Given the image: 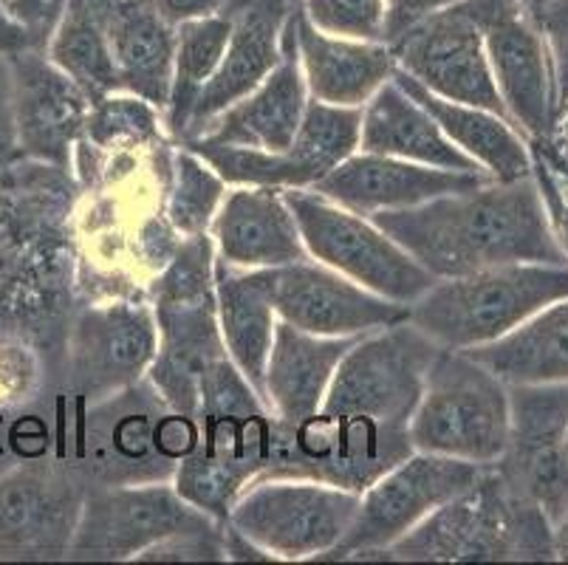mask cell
I'll return each mask as SVG.
<instances>
[{"instance_id": "4fadbf2b", "label": "cell", "mask_w": 568, "mask_h": 565, "mask_svg": "<svg viewBox=\"0 0 568 565\" xmlns=\"http://www.w3.org/2000/svg\"><path fill=\"white\" fill-rule=\"evenodd\" d=\"M410 453V430L317 411L292 427L275 418L272 458L263 478H314L363 495Z\"/></svg>"}, {"instance_id": "9a60e30c", "label": "cell", "mask_w": 568, "mask_h": 565, "mask_svg": "<svg viewBox=\"0 0 568 565\" xmlns=\"http://www.w3.org/2000/svg\"><path fill=\"white\" fill-rule=\"evenodd\" d=\"M88 484L60 455L0 470V559H65Z\"/></svg>"}, {"instance_id": "5bb4252c", "label": "cell", "mask_w": 568, "mask_h": 565, "mask_svg": "<svg viewBox=\"0 0 568 565\" xmlns=\"http://www.w3.org/2000/svg\"><path fill=\"white\" fill-rule=\"evenodd\" d=\"M484 466L413 450L359 497L348 535L323 559H390L387 548L427 515L475 484Z\"/></svg>"}, {"instance_id": "d590c367", "label": "cell", "mask_w": 568, "mask_h": 565, "mask_svg": "<svg viewBox=\"0 0 568 565\" xmlns=\"http://www.w3.org/2000/svg\"><path fill=\"white\" fill-rule=\"evenodd\" d=\"M297 7L325 34L385 43L387 0H301Z\"/></svg>"}, {"instance_id": "cb8c5ba5", "label": "cell", "mask_w": 568, "mask_h": 565, "mask_svg": "<svg viewBox=\"0 0 568 565\" xmlns=\"http://www.w3.org/2000/svg\"><path fill=\"white\" fill-rule=\"evenodd\" d=\"M215 258L237 269H281L308 261L301 226L283 190L235 186L210 224Z\"/></svg>"}, {"instance_id": "8d00e7d4", "label": "cell", "mask_w": 568, "mask_h": 565, "mask_svg": "<svg viewBox=\"0 0 568 565\" xmlns=\"http://www.w3.org/2000/svg\"><path fill=\"white\" fill-rule=\"evenodd\" d=\"M224 526L226 523L210 521L204 526L182 528L139 554L136 559L139 563H224Z\"/></svg>"}, {"instance_id": "7a4b0ae2", "label": "cell", "mask_w": 568, "mask_h": 565, "mask_svg": "<svg viewBox=\"0 0 568 565\" xmlns=\"http://www.w3.org/2000/svg\"><path fill=\"white\" fill-rule=\"evenodd\" d=\"M374 221L436 280L509 263L568 266L535 175L484 181L410 210L379 212Z\"/></svg>"}, {"instance_id": "4316f807", "label": "cell", "mask_w": 568, "mask_h": 565, "mask_svg": "<svg viewBox=\"0 0 568 565\" xmlns=\"http://www.w3.org/2000/svg\"><path fill=\"white\" fill-rule=\"evenodd\" d=\"M356 340L308 334L277 320L275 340L263 371V402L272 416L286 427L314 416L323 407L334 371Z\"/></svg>"}, {"instance_id": "60d3db41", "label": "cell", "mask_w": 568, "mask_h": 565, "mask_svg": "<svg viewBox=\"0 0 568 565\" xmlns=\"http://www.w3.org/2000/svg\"><path fill=\"white\" fill-rule=\"evenodd\" d=\"M462 0H387L385 18V43H394L410 26L422 23L430 14L456 7Z\"/></svg>"}, {"instance_id": "7bdbcfd3", "label": "cell", "mask_w": 568, "mask_h": 565, "mask_svg": "<svg viewBox=\"0 0 568 565\" xmlns=\"http://www.w3.org/2000/svg\"><path fill=\"white\" fill-rule=\"evenodd\" d=\"M531 150H537L540 155H546L551 164L568 170V93L557 102L555 113V128H551L549 139H544L540 144H531Z\"/></svg>"}, {"instance_id": "bcb514c9", "label": "cell", "mask_w": 568, "mask_h": 565, "mask_svg": "<svg viewBox=\"0 0 568 565\" xmlns=\"http://www.w3.org/2000/svg\"><path fill=\"white\" fill-rule=\"evenodd\" d=\"M555 559L568 563V512L555 523Z\"/></svg>"}, {"instance_id": "816d5d0a", "label": "cell", "mask_w": 568, "mask_h": 565, "mask_svg": "<svg viewBox=\"0 0 568 565\" xmlns=\"http://www.w3.org/2000/svg\"><path fill=\"white\" fill-rule=\"evenodd\" d=\"M535 153H537V150H535ZM560 170H562V168H560ZM566 173H568V170H566Z\"/></svg>"}, {"instance_id": "681fc988", "label": "cell", "mask_w": 568, "mask_h": 565, "mask_svg": "<svg viewBox=\"0 0 568 565\" xmlns=\"http://www.w3.org/2000/svg\"><path fill=\"white\" fill-rule=\"evenodd\" d=\"M566 450H568V433H566Z\"/></svg>"}, {"instance_id": "d6a6232c", "label": "cell", "mask_w": 568, "mask_h": 565, "mask_svg": "<svg viewBox=\"0 0 568 565\" xmlns=\"http://www.w3.org/2000/svg\"><path fill=\"white\" fill-rule=\"evenodd\" d=\"M122 0H65L63 18L51 34L45 54L63 69L88 100L116 91L111 57V23Z\"/></svg>"}, {"instance_id": "484cf974", "label": "cell", "mask_w": 568, "mask_h": 565, "mask_svg": "<svg viewBox=\"0 0 568 565\" xmlns=\"http://www.w3.org/2000/svg\"><path fill=\"white\" fill-rule=\"evenodd\" d=\"M308 100L312 97H308L306 80H303L292 34V46H288L281 65L255 91H250L246 97L232 102L213 122H206L204 131L195 139H190V142L277 153V150L292 144L294 133H297V128L303 122Z\"/></svg>"}, {"instance_id": "6da1fadb", "label": "cell", "mask_w": 568, "mask_h": 565, "mask_svg": "<svg viewBox=\"0 0 568 565\" xmlns=\"http://www.w3.org/2000/svg\"><path fill=\"white\" fill-rule=\"evenodd\" d=\"M77 181L34 159L0 168V345L43 356L63 393L65 342L82 303Z\"/></svg>"}, {"instance_id": "277c9868", "label": "cell", "mask_w": 568, "mask_h": 565, "mask_svg": "<svg viewBox=\"0 0 568 565\" xmlns=\"http://www.w3.org/2000/svg\"><path fill=\"white\" fill-rule=\"evenodd\" d=\"M387 554L399 563H540L555 559V526L489 464L469 490L438 506Z\"/></svg>"}, {"instance_id": "e575fe53", "label": "cell", "mask_w": 568, "mask_h": 565, "mask_svg": "<svg viewBox=\"0 0 568 565\" xmlns=\"http://www.w3.org/2000/svg\"><path fill=\"white\" fill-rule=\"evenodd\" d=\"M226 195V181L195 150L175 144L168 218L182 238L206 235Z\"/></svg>"}, {"instance_id": "8fae6325", "label": "cell", "mask_w": 568, "mask_h": 565, "mask_svg": "<svg viewBox=\"0 0 568 565\" xmlns=\"http://www.w3.org/2000/svg\"><path fill=\"white\" fill-rule=\"evenodd\" d=\"M359 497L314 478H261L241 492L226 523L272 559H323L348 535Z\"/></svg>"}, {"instance_id": "836d02e7", "label": "cell", "mask_w": 568, "mask_h": 565, "mask_svg": "<svg viewBox=\"0 0 568 565\" xmlns=\"http://www.w3.org/2000/svg\"><path fill=\"white\" fill-rule=\"evenodd\" d=\"M230 29V14L187 20V23L175 26L173 85H170L168 108H164V128L175 144H182V139L187 137L195 102L206 82L219 71Z\"/></svg>"}, {"instance_id": "2e32d148", "label": "cell", "mask_w": 568, "mask_h": 565, "mask_svg": "<svg viewBox=\"0 0 568 565\" xmlns=\"http://www.w3.org/2000/svg\"><path fill=\"white\" fill-rule=\"evenodd\" d=\"M215 521L187 504L173 481L122 486H88L80 521L65 559L122 563L156 546L182 528ZM221 523V521H219Z\"/></svg>"}, {"instance_id": "b9f144b4", "label": "cell", "mask_w": 568, "mask_h": 565, "mask_svg": "<svg viewBox=\"0 0 568 565\" xmlns=\"http://www.w3.org/2000/svg\"><path fill=\"white\" fill-rule=\"evenodd\" d=\"M159 12L173 26H182L187 20L215 18V14H230L241 0H153Z\"/></svg>"}, {"instance_id": "e0dca14e", "label": "cell", "mask_w": 568, "mask_h": 565, "mask_svg": "<svg viewBox=\"0 0 568 565\" xmlns=\"http://www.w3.org/2000/svg\"><path fill=\"white\" fill-rule=\"evenodd\" d=\"M359 128L363 108H337L308 100L292 144L277 153L201 142H190L184 148L195 150L226 184L312 190L323 175L359 150Z\"/></svg>"}, {"instance_id": "52a82bcc", "label": "cell", "mask_w": 568, "mask_h": 565, "mask_svg": "<svg viewBox=\"0 0 568 565\" xmlns=\"http://www.w3.org/2000/svg\"><path fill=\"white\" fill-rule=\"evenodd\" d=\"M407 430L418 453L495 464L509 447V385L467 351L438 349Z\"/></svg>"}, {"instance_id": "ab89813d", "label": "cell", "mask_w": 568, "mask_h": 565, "mask_svg": "<svg viewBox=\"0 0 568 565\" xmlns=\"http://www.w3.org/2000/svg\"><path fill=\"white\" fill-rule=\"evenodd\" d=\"M0 7L32 34L40 49H45L57 23L63 18L65 0H0Z\"/></svg>"}, {"instance_id": "5b68a950", "label": "cell", "mask_w": 568, "mask_h": 565, "mask_svg": "<svg viewBox=\"0 0 568 565\" xmlns=\"http://www.w3.org/2000/svg\"><path fill=\"white\" fill-rule=\"evenodd\" d=\"M148 303L159 329V351L148 371L170 411L195 418L199 382L224 349L215 314V246L206 235L182 238L168 266L151 280Z\"/></svg>"}, {"instance_id": "d6986e66", "label": "cell", "mask_w": 568, "mask_h": 565, "mask_svg": "<svg viewBox=\"0 0 568 565\" xmlns=\"http://www.w3.org/2000/svg\"><path fill=\"white\" fill-rule=\"evenodd\" d=\"M387 46L394 51L396 65L442 100L506 117L489 69L484 31L464 0L410 26Z\"/></svg>"}, {"instance_id": "ffe728a7", "label": "cell", "mask_w": 568, "mask_h": 565, "mask_svg": "<svg viewBox=\"0 0 568 565\" xmlns=\"http://www.w3.org/2000/svg\"><path fill=\"white\" fill-rule=\"evenodd\" d=\"M266 286L277 320L317 336H365L410 320V305L368 292L317 261L266 269Z\"/></svg>"}, {"instance_id": "4dcf8cb0", "label": "cell", "mask_w": 568, "mask_h": 565, "mask_svg": "<svg viewBox=\"0 0 568 565\" xmlns=\"http://www.w3.org/2000/svg\"><path fill=\"white\" fill-rule=\"evenodd\" d=\"M215 314L232 365L263 398V371L277 329L266 269H237L215 258Z\"/></svg>"}, {"instance_id": "f35d334b", "label": "cell", "mask_w": 568, "mask_h": 565, "mask_svg": "<svg viewBox=\"0 0 568 565\" xmlns=\"http://www.w3.org/2000/svg\"><path fill=\"white\" fill-rule=\"evenodd\" d=\"M531 20L549 46L551 69H555V93L557 102H560L568 93V0H549L537 12H531Z\"/></svg>"}, {"instance_id": "30bf717a", "label": "cell", "mask_w": 568, "mask_h": 565, "mask_svg": "<svg viewBox=\"0 0 568 565\" xmlns=\"http://www.w3.org/2000/svg\"><path fill=\"white\" fill-rule=\"evenodd\" d=\"M283 195L312 261L402 305H413L436 283L374 218L345 210L314 190H283Z\"/></svg>"}, {"instance_id": "7c38bea8", "label": "cell", "mask_w": 568, "mask_h": 565, "mask_svg": "<svg viewBox=\"0 0 568 565\" xmlns=\"http://www.w3.org/2000/svg\"><path fill=\"white\" fill-rule=\"evenodd\" d=\"M436 351L410 320L359 336L334 371L320 411L407 430Z\"/></svg>"}, {"instance_id": "c3c4849f", "label": "cell", "mask_w": 568, "mask_h": 565, "mask_svg": "<svg viewBox=\"0 0 568 565\" xmlns=\"http://www.w3.org/2000/svg\"><path fill=\"white\" fill-rule=\"evenodd\" d=\"M515 3H518L520 9H524V12H537V9L544 7V3H549V0H515Z\"/></svg>"}, {"instance_id": "9c48e42d", "label": "cell", "mask_w": 568, "mask_h": 565, "mask_svg": "<svg viewBox=\"0 0 568 565\" xmlns=\"http://www.w3.org/2000/svg\"><path fill=\"white\" fill-rule=\"evenodd\" d=\"M159 329L148 297L82 300L69 329L60 398L71 407L128 391L151 371Z\"/></svg>"}, {"instance_id": "1f68e13d", "label": "cell", "mask_w": 568, "mask_h": 565, "mask_svg": "<svg viewBox=\"0 0 568 565\" xmlns=\"http://www.w3.org/2000/svg\"><path fill=\"white\" fill-rule=\"evenodd\" d=\"M467 354L506 385L568 382V297L555 300L506 336Z\"/></svg>"}, {"instance_id": "83f0119b", "label": "cell", "mask_w": 568, "mask_h": 565, "mask_svg": "<svg viewBox=\"0 0 568 565\" xmlns=\"http://www.w3.org/2000/svg\"><path fill=\"white\" fill-rule=\"evenodd\" d=\"M359 150L394 155V159L427 164V168L453 170V173L487 175L444 137L436 119L418 105L394 77L363 105Z\"/></svg>"}, {"instance_id": "3957f363", "label": "cell", "mask_w": 568, "mask_h": 565, "mask_svg": "<svg viewBox=\"0 0 568 565\" xmlns=\"http://www.w3.org/2000/svg\"><path fill=\"white\" fill-rule=\"evenodd\" d=\"M199 444L173 475L175 492L226 523L241 492L266 473L275 442V416L230 356L206 367L199 382Z\"/></svg>"}, {"instance_id": "ba28073f", "label": "cell", "mask_w": 568, "mask_h": 565, "mask_svg": "<svg viewBox=\"0 0 568 565\" xmlns=\"http://www.w3.org/2000/svg\"><path fill=\"white\" fill-rule=\"evenodd\" d=\"M164 411L170 407L148 376L91 407L69 404V438L57 455L71 461L88 486L173 481L179 464L162 453L156 438Z\"/></svg>"}, {"instance_id": "74e56055", "label": "cell", "mask_w": 568, "mask_h": 565, "mask_svg": "<svg viewBox=\"0 0 568 565\" xmlns=\"http://www.w3.org/2000/svg\"><path fill=\"white\" fill-rule=\"evenodd\" d=\"M531 162H535L531 175H535L537 190L544 195L551 232H555L557 246H560L562 258L568 263V173L551 164L546 155L535 153V150H531Z\"/></svg>"}, {"instance_id": "7dc6e473", "label": "cell", "mask_w": 568, "mask_h": 565, "mask_svg": "<svg viewBox=\"0 0 568 565\" xmlns=\"http://www.w3.org/2000/svg\"><path fill=\"white\" fill-rule=\"evenodd\" d=\"M18 155L20 153H18V148H14L12 139H0V168L12 162V159H18Z\"/></svg>"}, {"instance_id": "f907efd6", "label": "cell", "mask_w": 568, "mask_h": 565, "mask_svg": "<svg viewBox=\"0 0 568 565\" xmlns=\"http://www.w3.org/2000/svg\"><path fill=\"white\" fill-rule=\"evenodd\" d=\"M294 3H301V0H294Z\"/></svg>"}, {"instance_id": "f546056e", "label": "cell", "mask_w": 568, "mask_h": 565, "mask_svg": "<svg viewBox=\"0 0 568 565\" xmlns=\"http://www.w3.org/2000/svg\"><path fill=\"white\" fill-rule=\"evenodd\" d=\"M116 91L151 102L164 113L173 85L175 26L153 0H122L111 23Z\"/></svg>"}, {"instance_id": "7402d4cb", "label": "cell", "mask_w": 568, "mask_h": 565, "mask_svg": "<svg viewBox=\"0 0 568 565\" xmlns=\"http://www.w3.org/2000/svg\"><path fill=\"white\" fill-rule=\"evenodd\" d=\"M297 9L294 0H241L230 12L232 29L226 40L219 71L206 82L199 102L193 108L187 137H199L221 111L255 91L272 71L281 65L292 46V14Z\"/></svg>"}, {"instance_id": "44dd1931", "label": "cell", "mask_w": 568, "mask_h": 565, "mask_svg": "<svg viewBox=\"0 0 568 565\" xmlns=\"http://www.w3.org/2000/svg\"><path fill=\"white\" fill-rule=\"evenodd\" d=\"M12 69V133L23 159L71 173L74 148L91 111L88 93L57 69L45 49L9 57Z\"/></svg>"}, {"instance_id": "d4e9b609", "label": "cell", "mask_w": 568, "mask_h": 565, "mask_svg": "<svg viewBox=\"0 0 568 565\" xmlns=\"http://www.w3.org/2000/svg\"><path fill=\"white\" fill-rule=\"evenodd\" d=\"M292 34L308 97L325 105L363 108L396 71L390 46L325 34L301 7L292 14Z\"/></svg>"}, {"instance_id": "f6af8a7d", "label": "cell", "mask_w": 568, "mask_h": 565, "mask_svg": "<svg viewBox=\"0 0 568 565\" xmlns=\"http://www.w3.org/2000/svg\"><path fill=\"white\" fill-rule=\"evenodd\" d=\"M0 139H12V69L9 60L0 54Z\"/></svg>"}, {"instance_id": "603a6c76", "label": "cell", "mask_w": 568, "mask_h": 565, "mask_svg": "<svg viewBox=\"0 0 568 565\" xmlns=\"http://www.w3.org/2000/svg\"><path fill=\"white\" fill-rule=\"evenodd\" d=\"M493 181L478 173H453V170L427 168V164L405 162L394 155L365 153L356 150L343 164L312 186L314 193L332 199L334 204L365 218L379 212L410 210L427 204L447 193H464L473 186Z\"/></svg>"}, {"instance_id": "ee69618b", "label": "cell", "mask_w": 568, "mask_h": 565, "mask_svg": "<svg viewBox=\"0 0 568 565\" xmlns=\"http://www.w3.org/2000/svg\"><path fill=\"white\" fill-rule=\"evenodd\" d=\"M29 49H40V46L34 43L32 34H29V31H26L18 20L9 18V14L3 12V7H0V54L9 60V57L20 54V51H29Z\"/></svg>"}, {"instance_id": "ac0fdd59", "label": "cell", "mask_w": 568, "mask_h": 565, "mask_svg": "<svg viewBox=\"0 0 568 565\" xmlns=\"http://www.w3.org/2000/svg\"><path fill=\"white\" fill-rule=\"evenodd\" d=\"M478 20L487 46L495 88L509 122L529 144L549 139L555 128L557 93L549 46L529 12L515 0H464Z\"/></svg>"}, {"instance_id": "f1b7e54d", "label": "cell", "mask_w": 568, "mask_h": 565, "mask_svg": "<svg viewBox=\"0 0 568 565\" xmlns=\"http://www.w3.org/2000/svg\"><path fill=\"white\" fill-rule=\"evenodd\" d=\"M394 80L436 119L444 137L450 139L464 155H469L489 179H529L531 168H535L531 144L526 142L524 133L509 119L500 117V113L484 111V108L442 100V97L427 91L425 85H418L413 77H407L399 65L394 71Z\"/></svg>"}, {"instance_id": "8992f818", "label": "cell", "mask_w": 568, "mask_h": 565, "mask_svg": "<svg viewBox=\"0 0 568 565\" xmlns=\"http://www.w3.org/2000/svg\"><path fill=\"white\" fill-rule=\"evenodd\" d=\"M562 297H568V266L509 263L436 280L410 305V323L438 349L469 351L500 340Z\"/></svg>"}]
</instances>
